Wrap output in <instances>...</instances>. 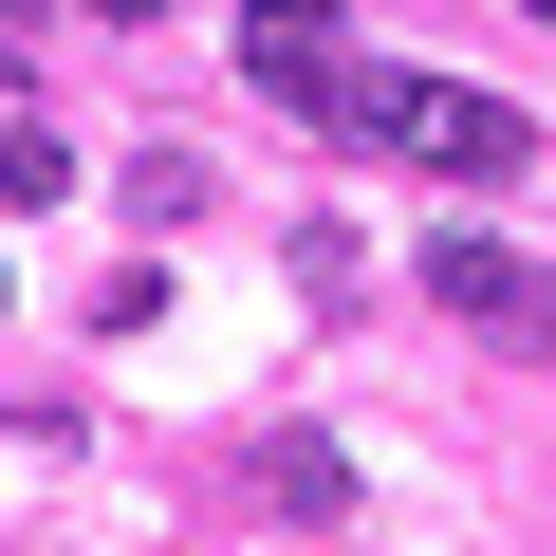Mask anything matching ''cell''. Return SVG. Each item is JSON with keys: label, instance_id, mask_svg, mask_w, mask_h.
<instances>
[{"label": "cell", "instance_id": "obj_1", "mask_svg": "<svg viewBox=\"0 0 556 556\" xmlns=\"http://www.w3.org/2000/svg\"><path fill=\"white\" fill-rule=\"evenodd\" d=\"M427 112H445V75H390V56H334V93H316V130L390 149V167H427Z\"/></svg>", "mask_w": 556, "mask_h": 556}, {"label": "cell", "instance_id": "obj_2", "mask_svg": "<svg viewBox=\"0 0 556 556\" xmlns=\"http://www.w3.org/2000/svg\"><path fill=\"white\" fill-rule=\"evenodd\" d=\"M241 75H260L278 112H316V93H334V0H241Z\"/></svg>", "mask_w": 556, "mask_h": 556}, {"label": "cell", "instance_id": "obj_3", "mask_svg": "<svg viewBox=\"0 0 556 556\" xmlns=\"http://www.w3.org/2000/svg\"><path fill=\"white\" fill-rule=\"evenodd\" d=\"M427 167H445V186H519V167H538V130H519L501 93H445V112H427Z\"/></svg>", "mask_w": 556, "mask_h": 556}, {"label": "cell", "instance_id": "obj_4", "mask_svg": "<svg viewBox=\"0 0 556 556\" xmlns=\"http://www.w3.org/2000/svg\"><path fill=\"white\" fill-rule=\"evenodd\" d=\"M427 298H445V316H519L538 278H519V260H501V241L464 223V241H427Z\"/></svg>", "mask_w": 556, "mask_h": 556}, {"label": "cell", "instance_id": "obj_5", "mask_svg": "<svg viewBox=\"0 0 556 556\" xmlns=\"http://www.w3.org/2000/svg\"><path fill=\"white\" fill-rule=\"evenodd\" d=\"M0 204H75V130L56 112H0Z\"/></svg>", "mask_w": 556, "mask_h": 556}, {"label": "cell", "instance_id": "obj_6", "mask_svg": "<svg viewBox=\"0 0 556 556\" xmlns=\"http://www.w3.org/2000/svg\"><path fill=\"white\" fill-rule=\"evenodd\" d=\"M93 20H167V0H93Z\"/></svg>", "mask_w": 556, "mask_h": 556}, {"label": "cell", "instance_id": "obj_7", "mask_svg": "<svg viewBox=\"0 0 556 556\" xmlns=\"http://www.w3.org/2000/svg\"><path fill=\"white\" fill-rule=\"evenodd\" d=\"M519 316H538V353H556V298H519Z\"/></svg>", "mask_w": 556, "mask_h": 556}, {"label": "cell", "instance_id": "obj_8", "mask_svg": "<svg viewBox=\"0 0 556 556\" xmlns=\"http://www.w3.org/2000/svg\"><path fill=\"white\" fill-rule=\"evenodd\" d=\"M20 20H38V0H0V38H20Z\"/></svg>", "mask_w": 556, "mask_h": 556}, {"label": "cell", "instance_id": "obj_9", "mask_svg": "<svg viewBox=\"0 0 556 556\" xmlns=\"http://www.w3.org/2000/svg\"><path fill=\"white\" fill-rule=\"evenodd\" d=\"M538 20H556V0H538Z\"/></svg>", "mask_w": 556, "mask_h": 556}, {"label": "cell", "instance_id": "obj_10", "mask_svg": "<svg viewBox=\"0 0 556 556\" xmlns=\"http://www.w3.org/2000/svg\"><path fill=\"white\" fill-rule=\"evenodd\" d=\"M0 75H20V56H0Z\"/></svg>", "mask_w": 556, "mask_h": 556}]
</instances>
